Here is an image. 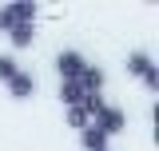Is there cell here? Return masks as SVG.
Segmentation results:
<instances>
[{
  "label": "cell",
  "mask_w": 159,
  "mask_h": 151,
  "mask_svg": "<svg viewBox=\"0 0 159 151\" xmlns=\"http://www.w3.org/2000/svg\"><path fill=\"white\" fill-rule=\"evenodd\" d=\"M139 80H143V88H151V92H159V68H155V64H151L147 72L139 76Z\"/></svg>",
  "instance_id": "cell-11"
},
{
  "label": "cell",
  "mask_w": 159,
  "mask_h": 151,
  "mask_svg": "<svg viewBox=\"0 0 159 151\" xmlns=\"http://www.w3.org/2000/svg\"><path fill=\"white\" fill-rule=\"evenodd\" d=\"M8 92L16 95V99H28V95L36 92V76L32 72H16L12 80H8Z\"/></svg>",
  "instance_id": "cell-3"
},
{
  "label": "cell",
  "mask_w": 159,
  "mask_h": 151,
  "mask_svg": "<svg viewBox=\"0 0 159 151\" xmlns=\"http://www.w3.org/2000/svg\"><path fill=\"white\" fill-rule=\"evenodd\" d=\"M80 139H84V147H88V151H107V135L99 131V127H92V123L80 131Z\"/></svg>",
  "instance_id": "cell-5"
},
{
  "label": "cell",
  "mask_w": 159,
  "mask_h": 151,
  "mask_svg": "<svg viewBox=\"0 0 159 151\" xmlns=\"http://www.w3.org/2000/svg\"><path fill=\"white\" fill-rule=\"evenodd\" d=\"M56 68H60V76H64V80H80V72H84L88 64H84V56H80V52H60V56H56Z\"/></svg>",
  "instance_id": "cell-2"
},
{
  "label": "cell",
  "mask_w": 159,
  "mask_h": 151,
  "mask_svg": "<svg viewBox=\"0 0 159 151\" xmlns=\"http://www.w3.org/2000/svg\"><path fill=\"white\" fill-rule=\"evenodd\" d=\"M0 28H4V32H12V28H16V20H12L8 8H0Z\"/></svg>",
  "instance_id": "cell-13"
},
{
  "label": "cell",
  "mask_w": 159,
  "mask_h": 151,
  "mask_svg": "<svg viewBox=\"0 0 159 151\" xmlns=\"http://www.w3.org/2000/svg\"><path fill=\"white\" fill-rule=\"evenodd\" d=\"M147 68H151V56H147V52H131V56H127V72L131 76H143Z\"/></svg>",
  "instance_id": "cell-7"
},
{
  "label": "cell",
  "mask_w": 159,
  "mask_h": 151,
  "mask_svg": "<svg viewBox=\"0 0 159 151\" xmlns=\"http://www.w3.org/2000/svg\"><path fill=\"white\" fill-rule=\"evenodd\" d=\"M60 99H64L68 108H76L80 99H84V88H80L76 80H64V84H60Z\"/></svg>",
  "instance_id": "cell-6"
},
{
  "label": "cell",
  "mask_w": 159,
  "mask_h": 151,
  "mask_svg": "<svg viewBox=\"0 0 159 151\" xmlns=\"http://www.w3.org/2000/svg\"><path fill=\"white\" fill-rule=\"evenodd\" d=\"M8 40H12V48H28L32 44V28H12Z\"/></svg>",
  "instance_id": "cell-10"
},
{
  "label": "cell",
  "mask_w": 159,
  "mask_h": 151,
  "mask_svg": "<svg viewBox=\"0 0 159 151\" xmlns=\"http://www.w3.org/2000/svg\"><path fill=\"white\" fill-rule=\"evenodd\" d=\"M16 76V60L12 56H0V80H12Z\"/></svg>",
  "instance_id": "cell-12"
},
{
  "label": "cell",
  "mask_w": 159,
  "mask_h": 151,
  "mask_svg": "<svg viewBox=\"0 0 159 151\" xmlns=\"http://www.w3.org/2000/svg\"><path fill=\"white\" fill-rule=\"evenodd\" d=\"M92 127H99L103 135H119L123 127H127V115H123V108H111V103H103V112L92 119Z\"/></svg>",
  "instance_id": "cell-1"
},
{
  "label": "cell",
  "mask_w": 159,
  "mask_h": 151,
  "mask_svg": "<svg viewBox=\"0 0 159 151\" xmlns=\"http://www.w3.org/2000/svg\"><path fill=\"white\" fill-rule=\"evenodd\" d=\"M8 12H12V20H16V28H32V20H36V4L20 0V4H8Z\"/></svg>",
  "instance_id": "cell-4"
},
{
  "label": "cell",
  "mask_w": 159,
  "mask_h": 151,
  "mask_svg": "<svg viewBox=\"0 0 159 151\" xmlns=\"http://www.w3.org/2000/svg\"><path fill=\"white\" fill-rule=\"evenodd\" d=\"M80 108L88 112V119H96V115L103 112V95H84V99H80Z\"/></svg>",
  "instance_id": "cell-8"
},
{
  "label": "cell",
  "mask_w": 159,
  "mask_h": 151,
  "mask_svg": "<svg viewBox=\"0 0 159 151\" xmlns=\"http://www.w3.org/2000/svg\"><path fill=\"white\" fill-rule=\"evenodd\" d=\"M68 123H72V127H76V131H84V127H88V123H92V119H88V112H84V108H68Z\"/></svg>",
  "instance_id": "cell-9"
}]
</instances>
